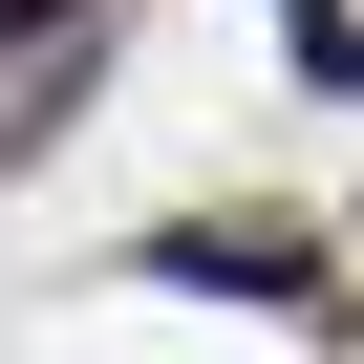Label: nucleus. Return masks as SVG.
<instances>
[{
  "label": "nucleus",
  "mask_w": 364,
  "mask_h": 364,
  "mask_svg": "<svg viewBox=\"0 0 364 364\" xmlns=\"http://www.w3.org/2000/svg\"><path fill=\"white\" fill-rule=\"evenodd\" d=\"M129 279H193V300H257V321H321V257H300V236H236V215H193V236H150Z\"/></svg>",
  "instance_id": "obj_1"
},
{
  "label": "nucleus",
  "mask_w": 364,
  "mask_h": 364,
  "mask_svg": "<svg viewBox=\"0 0 364 364\" xmlns=\"http://www.w3.org/2000/svg\"><path fill=\"white\" fill-rule=\"evenodd\" d=\"M65 22H86V0H0V43H65Z\"/></svg>",
  "instance_id": "obj_2"
}]
</instances>
